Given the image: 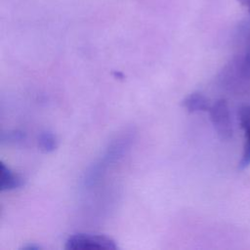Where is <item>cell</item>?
Instances as JSON below:
<instances>
[{
  "label": "cell",
  "mask_w": 250,
  "mask_h": 250,
  "mask_svg": "<svg viewBox=\"0 0 250 250\" xmlns=\"http://www.w3.org/2000/svg\"><path fill=\"white\" fill-rule=\"evenodd\" d=\"M64 248L67 250H115L117 244L111 237L105 235L75 233L66 239Z\"/></svg>",
  "instance_id": "cell-1"
},
{
  "label": "cell",
  "mask_w": 250,
  "mask_h": 250,
  "mask_svg": "<svg viewBox=\"0 0 250 250\" xmlns=\"http://www.w3.org/2000/svg\"><path fill=\"white\" fill-rule=\"evenodd\" d=\"M210 119L221 140L227 141L232 137V124L228 103L224 99L216 101L209 109Z\"/></svg>",
  "instance_id": "cell-2"
},
{
  "label": "cell",
  "mask_w": 250,
  "mask_h": 250,
  "mask_svg": "<svg viewBox=\"0 0 250 250\" xmlns=\"http://www.w3.org/2000/svg\"><path fill=\"white\" fill-rule=\"evenodd\" d=\"M23 180L3 162H0V190L9 191L21 188Z\"/></svg>",
  "instance_id": "cell-3"
},
{
  "label": "cell",
  "mask_w": 250,
  "mask_h": 250,
  "mask_svg": "<svg viewBox=\"0 0 250 250\" xmlns=\"http://www.w3.org/2000/svg\"><path fill=\"white\" fill-rule=\"evenodd\" d=\"M183 106L188 112L209 111L210 104L208 99L199 92H194L187 96L183 101Z\"/></svg>",
  "instance_id": "cell-4"
},
{
  "label": "cell",
  "mask_w": 250,
  "mask_h": 250,
  "mask_svg": "<svg viewBox=\"0 0 250 250\" xmlns=\"http://www.w3.org/2000/svg\"><path fill=\"white\" fill-rule=\"evenodd\" d=\"M244 131V144L239 168L244 169L250 165V121L239 123Z\"/></svg>",
  "instance_id": "cell-5"
},
{
  "label": "cell",
  "mask_w": 250,
  "mask_h": 250,
  "mask_svg": "<svg viewBox=\"0 0 250 250\" xmlns=\"http://www.w3.org/2000/svg\"><path fill=\"white\" fill-rule=\"evenodd\" d=\"M38 146L44 152H52L58 147V139L51 131H43L38 136Z\"/></svg>",
  "instance_id": "cell-6"
},
{
  "label": "cell",
  "mask_w": 250,
  "mask_h": 250,
  "mask_svg": "<svg viewBox=\"0 0 250 250\" xmlns=\"http://www.w3.org/2000/svg\"><path fill=\"white\" fill-rule=\"evenodd\" d=\"M240 73L245 78H250V35L247 38L243 57L239 62Z\"/></svg>",
  "instance_id": "cell-7"
},
{
  "label": "cell",
  "mask_w": 250,
  "mask_h": 250,
  "mask_svg": "<svg viewBox=\"0 0 250 250\" xmlns=\"http://www.w3.org/2000/svg\"><path fill=\"white\" fill-rule=\"evenodd\" d=\"M25 136L24 134H22V132L20 131H12V132H8V133H3L2 135V140H8L10 142H18V141H22L24 140Z\"/></svg>",
  "instance_id": "cell-8"
},
{
  "label": "cell",
  "mask_w": 250,
  "mask_h": 250,
  "mask_svg": "<svg viewBox=\"0 0 250 250\" xmlns=\"http://www.w3.org/2000/svg\"><path fill=\"white\" fill-rule=\"evenodd\" d=\"M22 249H24V250H39V249H41V246H39L35 243H32V244H27L25 246H22Z\"/></svg>",
  "instance_id": "cell-9"
},
{
  "label": "cell",
  "mask_w": 250,
  "mask_h": 250,
  "mask_svg": "<svg viewBox=\"0 0 250 250\" xmlns=\"http://www.w3.org/2000/svg\"><path fill=\"white\" fill-rule=\"evenodd\" d=\"M244 8H246L250 13V0H237Z\"/></svg>",
  "instance_id": "cell-10"
}]
</instances>
